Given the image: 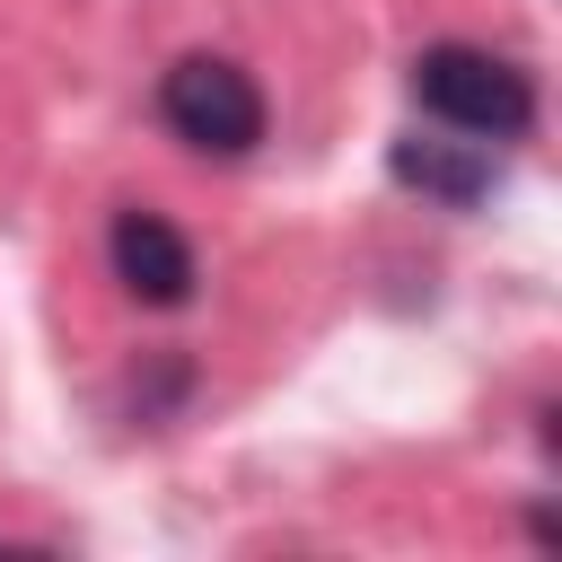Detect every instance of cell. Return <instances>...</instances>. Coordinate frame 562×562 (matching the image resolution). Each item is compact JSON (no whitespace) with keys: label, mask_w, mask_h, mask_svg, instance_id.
I'll return each mask as SVG.
<instances>
[{"label":"cell","mask_w":562,"mask_h":562,"mask_svg":"<svg viewBox=\"0 0 562 562\" xmlns=\"http://www.w3.org/2000/svg\"><path fill=\"white\" fill-rule=\"evenodd\" d=\"M105 255H114V281L140 299V307H184L193 299V246L158 220V211H114V228H105Z\"/></svg>","instance_id":"obj_3"},{"label":"cell","mask_w":562,"mask_h":562,"mask_svg":"<svg viewBox=\"0 0 562 562\" xmlns=\"http://www.w3.org/2000/svg\"><path fill=\"white\" fill-rule=\"evenodd\" d=\"M395 167H404L413 184H430V193H448V202H474V193L492 184V167H483V158H448L439 140H430V149H404Z\"/></svg>","instance_id":"obj_4"},{"label":"cell","mask_w":562,"mask_h":562,"mask_svg":"<svg viewBox=\"0 0 562 562\" xmlns=\"http://www.w3.org/2000/svg\"><path fill=\"white\" fill-rule=\"evenodd\" d=\"M158 114L184 149L202 158H246L263 140V88L228 61V53H184L167 79H158Z\"/></svg>","instance_id":"obj_2"},{"label":"cell","mask_w":562,"mask_h":562,"mask_svg":"<svg viewBox=\"0 0 562 562\" xmlns=\"http://www.w3.org/2000/svg\"><path fill=\"white\" fill-rule=\"evenodd\" d=\"M413 105L465 140H518L536 123V79L492 44H430L413 53Z\"/></svg>","instance_id":"obj_1"}]
</instances>
